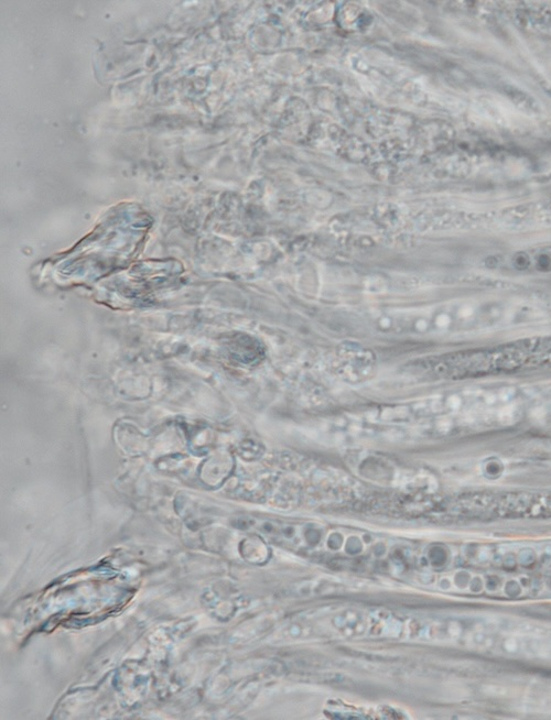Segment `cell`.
Listing matches in <instances>:
<instances>
[{"label":"cell","mask_w":551,"mask_h":720,"mask_svg":"<svg viewBox=\"0 0 551 720\" xmlns=\"http://www.w3.org/2000/svg\"><path fill=\"white\" fill-rule=\"evenodd\" d=\"M500 306L471 302H449L429 306L385 308L372 313V326L386 334L447 336L483 330L505 319Z\"/></svg>","instance_id":"1"},{"label":"cell","mask_w":551,"mask_h":720,"mask_svg":"<svg viewBox=\"0 0 551 720\" xmlns=\"http://www.w3.org/2000/svg\"><path fill=\"white\" fill-rule=\"evenodd\" d=\"M452 509L469 517H549L551 492H482L460 498Z\"/></svg>","instance_id":"2"}]
</instances>
